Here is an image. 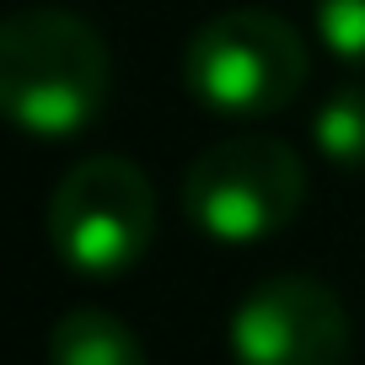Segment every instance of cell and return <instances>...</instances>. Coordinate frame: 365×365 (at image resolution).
I'll use <instances>...</instances> for the list:
<instances>
[{
	"label": "cell",
	"instance_id": "obj_8",
	"mask_svg": "<svg viewBox=\"0 0 365 365\" xmlns=\"http://www.w3.org/2000/svg\"><path fill=\"white\" fill-rule=\"evenodd\" d=\"M317 33L344 65L365 70V0H317Z\"/></svg>",
	"mask_w": 365,
	"mask_h": 365
},
{
	"label": "cell",
	"instance_id": "obj_6",
	"mask_svg": "<svg viewBox=\"0 0 365 365\" xmlns=\"http://www.w3.org/2000/svg\"><path fill=\"white\" fill-rule=\"evenodd\" d=\"M48 365H145L135 328L103 307H76L48 333Z\"/></svg>",
	"mask_w": 365,
	"mask_h": 365
},
{
	"label": "cell",
	"instance_id": "obj_5",
	"mask_svg": "<svg viewBox=\"0 0 365 365\" xmlns=\"http://www.w3.org/2000/svg\"><path fill=\"white\" fill-rule=\"evenodd\" d=\"M237 365H349V312L322 279L274 274L231 317Z\"/></svg>",
	"mask_w": 365,
	"mask_h": 365
},
{
	"label": "cell",
	"instance_id": "obj_7",
	"mask_svg": "<svg viewBox=\"0 0 365 365\" xmlns=\"http://www.w3.org/2000/svg\"><path fill=\"white\" fill-rule=\"evenodd\" d=\"M312 140H317L322 161L339 172H365V86H339L312 118Z\"/></svg>",
	"mask_w": 365,
	"mask_h": 365
},
{
	"label": "cell",
	"instance_id": "obj_2",
	"mask_svg": "<svg viewBox=\"0 0 365 365\" xmlns=\"http://www.w3.org/2000/svg\"><path fill=\"white\" fill-rule=\"evenodd\" d=\"M312 76L307 38L274 11H220L182 48V86L205 113L247 124L274 118L301 97Z\"/></svg>",
	"mask_w": 365,
	"mask_h": 365
},
{
	"label": "cell",
	"instance_id": "obj_4",
	"mask_svg": "<svg viewBox=\"0 0 365 365\" xmlns=\"http://www.w3.org/2000/svg\"><path fill=\"white\" fill-rule=\"evenodd\" d=\"M156 237V188L129 156H86L48 194V247L81 279H118Z\"/></svg>",
	"mask_w": 365,
	"mask_h": 365
},
{
	"label": "cell",
	"instance_id": "obj_1",
	"mask_svg": "<svg viewBox=\"0 0 365 365\" xmlns=\"http://www.w3.org/2000/svg\"><path fill=\"white\" fill-rule=\"evenodd\" d=\"M113 54L76 11L27 6L0 22V118L38 140H70L108 108Z\"/></svg>",
	"mask_w": 365,
	"mask_h": 365
},
{
	"label": "cell",
	"instance_id": "obj_3",
	"mask_svg": "<svg viewBox=\"0 0 365 365\" xmlns=\"http://www.w3.org/2000/svg\"><path fill=\"white\" fill-rule=\"evenodd\" d=\"M182 215L220 247L279 237L307 205V167L274 135H231L199 150L182 172Z\"/></svg>",
	"mask_w": 365,
	"mask_h": 365
}]
</instances>
